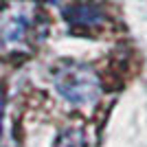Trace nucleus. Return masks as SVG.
<instances>
[{"label":"nucleus","instance_id":"nucleus-4","mask_svg":"<svg viewBox=\"0 0 147 147\" xmlns=\"http://www.w3.org/2000/svg\"><path fill=\"white\" fill-rule=\"evenodd\" d=\"M55 147H88V141H86V134L81 129L68 127L57 136Z\"/></svg>","mask_w":147,"mask_h":147},{"label":"nucleus","instance_id":"nucleus-1","mask_svg":"<svg viewBox=\"0 0 147 147\" xmlns=\"http://www.w3.org/2000/svg\"><path fill=\"white\" fill-rule=\"evenodd\" d=\"M53 84L61 97L77 105H88L101 94V79L88 64L81 61L57 64L53 70Z\"/></svg>","mask_w":147,"mask_h":147},{"label":"nucleus","instance_id":"nucleus-5","mask_svg":"<svg viewBox=\"0 0 147 147\" xmlns=\"http://www.w3.org/2000/svg\"><path fill=\"white\" fill-rule=\"evenodd\" d=\"M0 114H2V99H0Z\"/></svg>","mask_w":147,"mask_h":147},{"label":"nucleus","instance_id":"nucleus-3","mask_svg":"<svg viewBox=\"0 0 147 147\" xmlns=\"http://www.w3.org/2000/svg\"><path fill=\"white\" fill-rule=\"evenodd\" d=\"M64 18L75 31H99L108 24V13L97 2H75L64 9Z\"/></svg>","mask_w":147,"mask_h":147},{"label":"nucleus","instance_id":"nucleus-2","mask_svg":"<svg viewBox=\"0 0 147 147\" xmlns=\"http://www.w3.org/2000/svg\"><path fill=\"white\" fill-rule=\"evenodd\" d=\"M40 33V13L35 7L20 5L7 13L2 22V40L11 49H24L37 40Z\"/></svg>","mask_w":147,"mask_h":147}]
</instances>
